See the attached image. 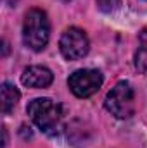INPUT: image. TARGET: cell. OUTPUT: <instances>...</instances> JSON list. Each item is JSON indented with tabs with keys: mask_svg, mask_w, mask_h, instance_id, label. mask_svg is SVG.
<instances>
[{
	"mask_svg": "<svg viewBox=\"0 0 147 148\" xmlns=\"http://www.w3.org/2000/svg\"><path fill=\"white\" fill-rule=\"evenodd\" d=\"M28 115L38 129L49 136H54L61 129L62 122V107L52 98H35L28 103Z\"/></svg>",
	"mask_w": 147,
	"mask_h": 148,
	"instance_id": "obj_1",
	"label": "cell"
},
{
	"mask_svg": "<svg viewBox=\"0 0 147 148\" xmlns=\"http://www.w3.org/2000/svg\"><path fill=\"white\" fill-rule=\"evenodd\" d=\"M49 36L50 23L47 14L42 9H30L23 23V43L33 52H42L49 43Z\"/></svg>",
	"mask_w": 147,
	"mask_h": 148,
	"instance_id": "obj_2",
	"label": "cell"
},
{
	"mask_svg": "<svg viewBox=\"0 0 147 148\" xmlns=\"http://www.w3.org/2000/svg\"><path fill=\"white\" fill-rule=\"evenodd\" d=\"M104 105L116 119H128L135 112V91L128 81H118L106 95Z\"/></svg>",
	"mask_w": 147,
	"mask_h": 148,
	"instance_id": "obj_3",
	"label": "cell"
},
{
	"mask_svg": "<svg viewBox=\"0 0 147 148\" xmlns=\"http://www.w3.org/2000/svg\"><path fill=\"white\" fill-rule=\"evenodd\" d=\"M102 81L104 77L97 69H78L69 76L68 86L73 91L74 97L88 98L99 91V88L102 86Z\"/></svg>",
	"mask_w": 147,
	"mask_h": 148,
	"instance_id": "obj_4",
	"label": "cell"
},
{
	"mask_svg": "<svg viewBox=\"0 0 147 148\" xmlns=\"http://www.w3.org/2000/svg\"><path fill=\"white\" fill-rule=\"evenodd\" d=\"M90 43L83 29L80 28H68L59 40V50L64 59L68 60H78L83 59L88 53Z\"/></svg>",
	"mask_w": 147,
	"mask_h": 148,
	"instance_id": "obj_5",
	"label": "cell"
},
{
	"mask_svg": "<svg viewBox=\"0 0 147 148\" xmlns=\"http://www.w3.org/2000/svg\"><path fill=\"white\" fill-rule=\"evenodd\" d=\"M54 81V74L50 69L43 67V66H30L26 67L21 74V83L28 88H47L50 86Z\"/></svg>",
	"mask_w": 147,
	"mask_h": 148,
	"instance_id": "obj_6",
	"label": "cell"
},
{
	"mask_svg": "<svg viewBox=\"0 0 147 148\" xmlns=\"http://www.w3.org/2000/svg\"><path fill=\"white\" fill-rule=\"evenodd\" d=\"M19 97H21L19 95V90L14 84H10V83L5 81L2 84V112L3 114H9V112L17 105Z\"/></svg>",
	"mask_w": 147,
	"mask_h": 148,
	"instance_id": "obj_7",
	"label": "cell"
},
{
	"mask_svg": "<svg viewBox=\"0 0 147 148\" xmlns=\"http://www.w3.org/2000/svg\"><path fill=\"white\" fill-rule=\"evenodd\" d=\"M135 67L142 74H147V31H142L139 40V48L135 52Z\"/></svg>",
	"mask_w": 147,
	"mask_h": 148,
	"instance_id": "obj_8",
	"label": "cell"
},
{
	"mask_svg": "<svg viewBox=\"0 0 147 148\" xmlns=\"http://www.w3.org/2000/svg\"><path fill=\"white\" fill-rule=\"evenodd\" d=\"M119 0H97V5H99V9L102 10V12H106V14H109V12H114L118 7H119Z\"/></svg>",
	"mask_w": 147,
	"mask_h": 148,
	"instance_id": "obj_9",
	"label": "cell"
}]
</instances>
